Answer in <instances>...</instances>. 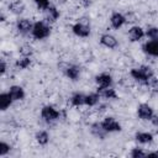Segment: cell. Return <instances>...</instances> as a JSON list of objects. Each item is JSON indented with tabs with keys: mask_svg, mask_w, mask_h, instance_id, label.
<instances>
[{
	"mask_svg": "<svg viewBox=\"0 0 158 158\" xmlns=\"http://www.w3.org/2000/svg\"><path fill=\"white\" fill-rule=\"evenodd\" d=\"M52 32V28L51 26L47 23V21L44 20H40V21H36L33 23V27H32V31H31V35L35 40H44L47 37H49Z\"/></svg>",
	"mask_w": 158,
	"mask_h": 158,
	"instance_id": "7a4b0ae2",
	"label": "cell"
},
{
	"mask_svg": "<svg viewBox=\"0 0 158 158\" xmlns=\"http://www.w3.org/2000/svg\"><path fill=\"white\" fill-rule=\"evenodd\" d=\"M149 85H151V88L153 89V91L158 93V78H157V79H152L151 83H149Z\"/></svg>",
	"mask_w": 158,
	"mask_h": 158,
	"instance_id": "f546056e",
	"label": "cell"
},
{
	"mask_svg": "<svg viewBox=\"0 0 158 158\" xmlns=\"http://www.w3.org/2000/svg\"><path fill=\"white\" fill-rule=\"evenodd\" d=\"M130 75L133 80L138 81L139 84H149L151 80L153 79V69L148 65H139L135 67L130 70Z\"/></svg>",
	"mask_w": 158,
	"mask_h": 158,
	"instance_id": "6da1fadb",
	"label": "cell"
},
{
	"mask_svg": "<svg viewBox=\"0 0 158 158\" xmlns=\"http://www.w3.org/2000/svg\"><path fill=\"white\" fill-rule=\"evenodd\" d=\"M100 44L109 48V49H115V48L118 47V41L111 33H104L100 37Z\"/></svg>",
	"mask_w": 158,
	"mask_h": 158,
	"instance_id": "9c48e42d",
	"label": "cell"
},
{
	"mask_svg": "<svg viewBox=\"0 0 158 158\" xmlns=\"http://www.w3.org/2000/svg\"><path fill=\"white\" fill-rule=\"evenodd\" d=\"M6 69H7L6 62H5V59H1V62H0V74L4 75L6 73Z\"/></svg>",
	"mask_w": 158,
	"mask_h": 158,
	"instance_id": "f1b7e54d",
	"label": "cell"
},
{
	"mask_svg": "<svg viewBox=\"0 0 158 158\" xmlns=\"http://www.w3.org/2000/svg\"><path fill=\"white\" fill-rule=\"evenodd\" d=\"M33 2L37 5L38 9L41 10H44L46 7L49 6V0H33Z\"/></svg>",
	"mask_w": 158,
	"mask_h": 158,
	"instance_id": "83f0119b",
	"label": "cell"
},
{
	"mask_svg": "<svg viewBox=\"0 0 158 158\" xmlns=\"http://www.w3.org/2000/svg\"><path fill=\"white\" fill-rule=\"evenodd\" d=\"M7 93L10 94V96H11V99L14 101H21V100L25 99V95H26L23 88L20 86V85H11L9 88V91Z\"/></svg>",
	"mask_w": 158,
	"mask_h": 158,
	"instance_id": "5bb4252c",
	"label": "cell"
},
{
	"mask_svg": "<svg viewBox=\"0 0 158 158\" xmlns=\"http://www.w3.org/2000/svg\"><path fill=\"white\" fill-rule=\"evenodd\" d=\"M70 105L74 107H80L83 105H85V94L83 93H74L70 96Z\"/></svg>",
	"mask_w": 158,
	"mask_h": 158,
	"instance_id": "d6986e66",
	"label": "cell"
},
{
	"mask_svg": "<svg viewBox=\"0 0 158 158\" xmlns=\"http://www.w3.org/2000/svg\"><path fill=\"white\" fill-rule=\"evenodd\" d=\"M101 125L104 127V130L107 132V133H112V132H120L122 130L121 127V123L112 116H106L102 121H101Z\"/></svg>",
	"mask_w": 158,
	"mask_h": 158,
	"instance_id": "5b68a950",
	"label": "cell"
},
{
	"mask_svg": "<svg viewBox=\"0 0 158 158\" xmlns=\"http://www.w3.org/2000/svg\"><path fill=\"white\" fill-rule=\"evenodd\" d=\"M130 156H131L132 158H142V157H147V152H144V151H143L142 148H139V147H135V148L131 149Z\"/></svg>",
	"mask_w": 158,
	"mask_h": 158,
	"instance_id": "484cf974",
	"label": "cell"
},
{
	"mask_svg": "<svg viewBox=\"0 0 158 158\" xmlns=\"http://www.w3.org/2000/svg\"><path fill=\"white\" fill-rule=\"evenodd\" d=\"M127 35H128V40L131 42H138V41H141L146 36V32H144V30L141 26L135 25V26H132L128 30V33Z\"/></svg>",
	"mask_w": 158,
	"mask_h": 158,
	"instance_id": "30bf717a",
	"label": "cell"
},
{
	"mask_svg": "<svg viewBox=\"0 0 158 158\" xmlns=\"http://www.w3.org/2000/svg\"><path fill=\"white\" fill-rule=\"evenodd\" d=\"M100 98H101V96L99 95L98 91L86 94V95H85V106H89V107L96 106V105L100 102Z\"/></svg>",
	"mask_w": 158,
	"mask_h": 158,
	"instance_id": "ffe728a7",
	"label": "cell"
},
{
	"mask_svg": "<svg viewBox=\"0 0 158 158\" xmlns=\"http://www.w3.org/2000/svg\"><path fill=\"white\" fill-rule=\"evenodd\" d=\"M142 51L146 54L151 56V57H157L158 58V41H153V40L147 41L146 43H143Z\"/></svg>",
	"mask_w": 158,
	"mask_h": 158,
	"instance_id": "7c38bea8",
	"label": "cell"
},
{
	"mask_svg": "<svg viewBox=\"0 0 158 158\" xmlns=\"http://www.w3.org/2000/svg\"><path fill=\"white\" fill-rule=\"evenodd\" d=\"M144 32H146V36H147L149 40L158 41V27H156V26H151V27H148Z\"/></svg>",
	"mask_w": 158,
	"mask_h": 158,
	"instance_id": "d4e9b609",
	"label": "cell"
},
{
	"mask_svg": "<svg viewBox=\"0 0 158 158\" xmlns=\"http://www.w3.org/2000/svg\"><path fill=\"white\" fill-rule=\"evenodd\" d=\"M147 157H158V151H156V152H147Z\"/></svg>",
	"mask_w": 158,
	"mask_h": 158,
	"instance_id": "1f68e13d",
	"label": "cell"
},
{
	"mask_svg": "<svg viewBox=\"0 0 158 158\" xmlns=\"http://www.w3.org/2000/svg\"><path fill=\"white\" fill-rule=\"evenodd\" d=\"M41 117L47 123H53L60 118V111L52 105H44L41 109Z\"/></svg>",
	"mask_w": 158,
	"mask_h": 158,
	"instance_id": "277c9868",
	"label": "cell"
},
{
	"mask_svg": "<svg viewBox=\"0 0 158 158\" xmlns=\"http://www.w3.org/2000/svg\"><path fill=\"white\" fill-rule=\"evenodd\" d=\"M135 139H136L138 143H141V144H149V143L153 142L154 137H153V135H152L151 132L143 131V132H137V133L135 135Z\"/></svg>",
	"mask_w": 158,
	"mask_h": 158,
	"instance_id": "e0dca14e",
	"label": "cell"
},
{
	"mask_svg": "<svg viewBox=\"0 0 158 158\" xmlns=\"http://www.w3.org/2000/svg\"><path fill=\"white\" fill-rule=\"evenodd\" d=\"M137 115L141 120H144V121H149L152 118V116L154 115V111L152 109L151 105L148 104H139L137 106Z\"/></svg>",
	"mask_w": 158,
	"mask_h": 158,
	"instance_id": "ba28073f",
	"label": "cell"
},
{
	"mask_svg": "<svg viewBox=\"0 0 158 158\" xmlns=\"http://www.w3.org/2000/svg\"><path fill=\"white\" fill-rule=\"evenodd\" d=\"M90 132H91L93 136H95L96 138H101V139L107 135V132L104 130L101 122H94V123H91V126H90Z\"/></svg>",
	"mask_w": 158,
	"mask_h": 158,
	"instance_id": "ac0fdd59",
	"label": "cell"
},
{
	"mask_svg": "<svg viewBox=\"0 0 158 158\" xmlns=\"http://www.w3.org/2000/svg\"><path fill=\"white\" fill-rule=\"evenodd\" d=\"M43 16H44V21H47V22H54V21H57L59 19L60 12H59V10L56 6L49 5L48 7H46L43 10Z\"/></svg>",
	"mask_w": 158,
	"mask_h": 158,
	"instance_id": "8fae6325",
	"label": "cell"
},
{
	"mask_svg": "<svg viewBox=\"0 0 158 158\" xmlns=\"http://www.w3.org/2000/svg\"><path fill=\"white\" fill-rule=\"evenodd\" d=\"M30 65H31V58H30V56H23V57L19 58L16 60V63H15V67L17 69H20V70L27 69Z\"/></svg>",
	"mask_w": 158,
	"mask_h": 158,
	"instance_id": "cb8c5ba5",
	"label": "cell"
},
{
	"mask_svg": "<svg viewBox=\"0 0 158 158\" xmlns=\"http://www.w3.org/2000/svg\"><path fill=\"white\" fill-rule=\"evenodd\" d=\"M11 151V146L5 142V141H1L0 142V157H5L7 156V153Z\"/></svg>",
	"mask_w": 158,
	"mask_h": 158,
	"instance_id": "4316f807",
	"label": "cell"
},
{
	"mask_svg": "<svg viewBox=\"0 0 158 158\" xmlns=\"http://www.w3.org/2000/svg\"><path fill=\"white\" fill-rule=\"evenodd\" d=\"M14 100L11 99L9 93H1L0 94V110L1 111H6L11 105H12Z\"/></svg>",
	"mask_w": 158,
	"mask_h": 158,
	"instance_id": "44dd1931",
	"label": "cell"
},
{
	"mask_svg": "<svg viewBox=\"0 0 158 158\" xmlns=\"http://www.w3.org/2000/svg\"><path fill=\"white\" fill-rule=\"evenodd\" d=\"M32 27H33V23L30 19H26V17H20L17 19L16 21V30L21 33V35H27L32 31Z\"/></svg>",
	"mask_w": 158,
	"mask_h": 158,
	"instance_id": "52a82bcc",
	"label": "cell"
},
{
	"mask_svg": "<svg viewBox=\"0 0 158 158\" xmlns=\"http://www.w3.org/2000/svg\"><path fill=\"white\" fill-rule=\"evenodd\" d=\"M96 91L104 99H110V100L117 99V93L112 86H98Z\"/></svg>",
	"mask_w": 158,
	"mask_h": 158,
	"instance_id": "9a60e30c",
	"label": "cell"
},
{
	"mask_svg": "<svg viewBox=\"0 0 158 158\" xmlns=\"http://www.w3.org/2000/svg\"><path fill=\"white\" fill-rule=\"evenodd\" d=\"M35 139L40 146H46L49 142V133L46 130H40L35 135Z\"/></svg>",
	"mask_w": 158,
	"mask_h": 158,
	"instance_id": "7402d4cb",
	"label": "cell"
},
{
	"mask_svg": "<svg viewBox=\"0 0 158 158\" xmlns=\"http://www.w3.org/2000/svg\"><path fill=\"white\" fill-rule=\"evenodd\" d=\"M149 121H151V123H152L153 126L158 127V115H156V114H154V115L152 116V118H151Z\"/></svg>",
	"mask_w": 158,
	"mask_h": 158,
	"instance_id": "4dcf8cb0",
	"label": "cell"
},
{
	"mask_svg": "<svg viewBox=\"0 0 158 158\" xmlns=\"http://www.w3.org/2000/svg\"><path fill=\"white\" fill-rule=\"evenodd\" d=\"M62 70H63L64 75L69 80H72V81L78 80L79 77H80V73H81V69H80L79 65H77V64H69V63H65Z\"/></svg>",
	"mask_w": 158,
	"mask_h": 158,
	"instance_id": "8992f818",
	"label": "cell"
},
{
	"mask_svg": "<svg viewBox=\"0 0 158 158\" xmlns=\"http://www.w3.org/2000/svg\"><path fill=\"white\" fill-rule=\"evenodd\" d=\"M9 10L15 15H21L25 11V4L21 0H15L9 4Z\"/></svg>",
	"mask_w": 158,
	"mask_h": 158,
	"instance_id": "603a6c76",
	"label": "cell"
},
{
	"mask_svg": "<svg viewBox=\"0 0 158 158\" xmlns=\"http://www.w3.org/2000/svg\"><path fill=\"white\" fill-rule=\"evenodd\" d=\"M72 32L77 36V37H81V38H85V37H89L90 36V20L85 19V17H81L77 23H74L72 26Z\"/></svg>",
	"mask_w": 158,
	"mask_h": 158,
	"instance_id": "3957f363",
	"label": "cell"
},
{
	"mask_svg": "<svg viewBox=\"0 0 158 158\" xmlns=\"http://www.w3.org/2000/svg\"><path fill=\"white\" fill-rule=\"evenodd\" d=\"M95 83L98 86H112V77L109 73H101L95 77Z\"/></svg>",
	"mask_w": 158,
	"mask_h": 158,
	"instance_id": "2e32d148",
	"label": "cell"
},
{
	"mask_svg": "<svg viewBox=\"0 0 158 158\" xmlns=\"http://www.w3.org/2000/svg\"><path fill=\"white\" fill-rule=\"evenodd\" d=\"M126 17L121 14V12H114L111 16H110V25L112 28L115 30H118L121 28L125 23H126Z\"/></svg>",
	"mask_w": 158,
	"mask_h": 158,
	"instance_id": "4fadbf2b",
	"label": "cell"
}]
</instances>
